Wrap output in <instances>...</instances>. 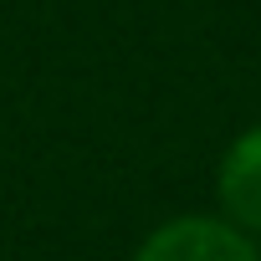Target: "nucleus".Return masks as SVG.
<instances>
[{
  "label": "nucleus",
  "mask_w": 261,
  "mask_h": 261,
  "mask_svg": "<svg viewBox=\"0 0 261 261\" xmlns=\"http://www.w3.org/2000/svg\"><path fill=\"white\" fill-rule=\"evenodd\" d=\"M215 205L246 236H261V123L241 128L215 164Z\"/></svg>",
  "instance_id": "2"
},
{
  "label": "nucleus",
  "mask_w": 261,
  "mask_h": 261,
  "mask_svg": "<svg viewBox=\"0 0 261 261\" xmlns=\"http://www.w3.org/2000/svg\"><path fill=\"white\" fill-rule=\"evenodd\" d=\"M134 261H261V246H256V236H246L241 225H230L220 210L215 215L195 210V215L159 220L139 241Z\"/></svg>",
  "instance_id": "1"
}]
</instances>
